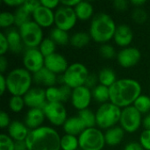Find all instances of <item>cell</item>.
I'll use <instances>...</instances> for the list:
<instances>
[{
    "label": "cell",
    "mask_w": 150,
    "mask_h": 150,
    "mask_svg": "<svg viewBox=\"0 0 150 150\" xmlns=\"http://www.w3.org/2000/svg\"><path fill=\"white\" fill-rule=\"evenodd\" d=\"M141 83L133 78L118 79L110 87V102L120 109L131 106L142 95Z\"/></svg>",
    "instance_id": "1"
},
{
    "label": "cell",
    "mask_w": 150,
    "mask_h": 150,
    "mask_svg": "<svg viewBox=\"0 0 150 150\" xmlns=\"http://www.w3.org/2000/svg\"><path fill=\"white\" fill-rule=\"evenodd\" d=\"M61 137L51 127L42 126L31 130L25 139L27 150H61Z\"/></svg>",
    "instance_id": "2"
},
{
    "label": "cell",
    "mask_w": 150,
    "mask_h": 150,
    "mask_svg": "<svg viewBox=\"0 0 150 150\" xmlns=\"http://www.w3.org/2000/svg\"><path fill=\"white\" fill-rule=\"evenodd\" d=\"M117 28L114 19L105 12H98L91 18L89 33L95 42L106 44L114 37Z\"/></svg>",
    "instance_id": "3"
},
{
    "label": "cell",
    "mask_w": 150,
    "mask_h": 150,
    "mask_svg": "<svg viewBox=\"0 0 150 150\" xmlns=\"http://www.w3.org/2000/svg\"><path fill=\"white\" fill-rule=\"evenodd\" d=\"M7 91L11 96L24 97L32 89L33 83V74L25 68H16L6 76Z\"/></svg>",
    "instance_id": "4"
},
{
    "label": "cell",
    "mask_w": 150,
    "mask_h": 150,
    "mask_svg": "<svg viewBox=\"0 0 150 150\" xmlns=\"http://www.w3.org/2000/svg\"><path fill=\"white\" fill-rule=\"evenodd\" d=\"M122 109L111 102L100 105L96 112L97 127L99 129L108 130L120 123Z\"/></svg>",
    "instance_id": "5"
},
{
    "label": "cell",
    "mask_w": 150,
    "mask_h": 150,
    "mask_svg": "<svg viewBox=\"0 0 150 150\" xmlns=\"http://www.w3.org/2000/svg\"><path fill=\"white\" fill-rule=\"evenodd\" d=\"M90 75L87 67L82 62L71 63L67 70L62 75V82L71 90L83 86Z\"/></svg>",
    "instance_id": "6"
},
{
    "label": "cell",
    "mask_w": 150,
    "mask_h": 150,
    "mask_svg": "<svg viewBox=\"0 0 150 150\" xmlns=\"http://www.w3.org/2000/svg\"><path fill=\"white\" fill-rule=\"evenodd\" d=\"M79 149L81 150H102L105 148V134L98 127L86 128L79 136Z\"/></svg>",
    "instance_id": "7"
},
{
    "label": "cell",
    "mask_w": 150,
    "mask_h": 150,
    "mask_svg": "<svg viewBox=\"0 0 150 150\" xmlns=\"http://www.w3.org/2000/svg\"><path fill=\"white\" fill-rule=\"evenodd\" d=\"M24 46L27 48L39 47L43 38V30L33 20L27 22L18 28Z\"/></svg>",
    "instance_id": "8"
},
{
    "label": "cell",
    "mask_w": 150,
    "mask_h": 150,
    "mask_svg": "<svg viewBox=\"0 0 150 150\" xmlns=\"http://www.w3.org/2000/svg\"><path fill=\"white\" fill-rule=\"evenodd\" d=\"M142 114L134 105L122 109L120 124L126 133L134 134L137 132L142 125Z\"/></svg>",
    "instance_id": "9"
},
{
    "label": "cell",
    "mask_w": 150,
    "mask_h": 150,
    "mask_svg": "<svg viewBox=\"0 0 150 150\" xmlns=\"http://www.w3.org/2000/svg\"><path fill=\"white\" fill-rule=\"evenodd\" d=\"M77 17L74 8L60 5L54 11V25L55 27L63 31L69 32L77 22Z\"/></svg>",
    "instance_id": "10"
},
{
    "label": "cell",
    "mask_w": 150,
    "mask_h": 150,
    "mask_svg": "<svg viewBox=\"0 0 150 150\" xmlns=\"http://www.w3.org/2000/svg\"><path fill=\"white\" fill-rule=\"evenodd\" d=\"M43 112L46 119L54 127H62L68 120L66 107L62 103H47Z\"/></svg>",
    "instance_id": "11"
},
{
    "label": "cell",
    "mask_w": 150,
    "mask_h": 150,
    "mask_svg": "<svg viewBox=\"0 0 150 150\" xmlns=\"http://www.w3.org/2000/svg\"><path fill=\"white\" fill-rule=\"evenodd\" d=\"M24 68L33 75L42 69L45 66V57L38 47L26 48L23 54Z\"/></svg>",
    "instance_id": "12"
},
{
    "label": "cell",
    "mask_w": 150,
    "mask_h": 150,
    "mask_svg": "<svg viewBox=\"0 0 150 150\" xmlns=\"http://www.w3.org/2000/svg\"><path fill=\"white\" fill-rule=\"evenodd\" d=\"M92 100L91 90L85 85L72 90L70 101L75 109L78 112L88 109Z\"/></svg>",
    "instance_id": "13"
},
{
    "label": "cell",
    "mask_w": 150,
    "mask_h": 150,
    "mask_svg": "<svg viewBox=\"0 0 150 150\" xmlns=\"http://www.w3.org/2000/svg\"><path fill=\"white\" fill-rule=\"evenodd\" d=\"M117 62L122 68L129 69L136 66L142 59L141 51L134 47L121 48L117 54Z\"/></svg>",
    "instance_id": "14"
},
{
    "label": "cell",
    "mask_w": 150,
    "mask_h": 150,
    "mask_svg": "<svg viewBox=\"0 0 150 150\" xmlns=\"http://www.w3.org/2000/svg\"><path fill=\"white\" fill-rule=\"evenodd\" d=\"M23 98L25 106L29 109H43L47 104L46 90L40 87H32V89L29 90V91L26 92Z\"/></svg>",
    "instance_id": "15"
},
{
    "label": "cell",
    "mask_w": 150,
    "mask_h": 150,
    "mask_svg": "<svg viewBox=\"0 0 150 150\" xmlns=\"http://www.w3.org/2000/svg\"><path fill=\"white\" fill-rule=\"evenodd\" d=\"M72 90L65 84L61 86H52L46 89V97L47 103L64 104L71 98Z\"/></svg>",
    "instance_id": "16"
},
{
    "label": "cell",
    "mask_w": 150,
    "mask_h": 150,
    "mask_svg": "<svg viewBox=\"0 0 150 150\" xmlns=\"http://www.w3.org/2000/svg\"><path fill=\"white\" fill-rule=\"evenodd\" d=\"M69 63L64 55L60 53H54L45 57V68L55 75H62L68 69Z\"/></svg>",
    "instance_id": "17"
},
{
    "label": "cell",
    "mask_w": 150,
    "mask_h": 150,
    "mask_svg": "<svg viewBox=\"0 0 150 150\" xmlns=\"http://www.w3.org/2000/svg\"><path fill=\"white\" fill-rule=\"evenodd\" d=\"M32 18L41 28H47L54 24V11L40 4L32 14Z\"/></svg>",
    "instance_id": "18"
},
{
    "label": "cell",
    "mask_w": 150,
    "mask_h": 150,
    "mask_svg": "<svg viewBox=\"0 0 150 150\" xmlns=\"http://www.w3.org/2000/svg\"><path fill=\"white\" fill-rule=\"evenodd\" d=\"M113 40L117 46L122 48L129 47L134 40V32L131 26L127 24H120L117 25Z\"/></svg>",
    "instance_id": "19"
},
{
    "label": "cell",
    "mask_w": 150,
    "mask_h": 150,
    "mask_svg": "<svg viewBox=\"0 0 150 150\" xmlns=\"http://www.w3.org/2000/svg\"><path fill=\"white\" fill-rule=\"evenodd\" d=\"M45 120L46 116L43 112V109H29L25 116L24 123L31 131L42 127Z\"/></svg>",
    "instance_id": "20"
},
{
    "label": "cell",
    "mask_w": 150,
    "mask_h": 150,
    "mask_svg": "<svg viewBox=\"0 0 150 150\" xmlns=\"http://www.w3.org/2000/svg\"><path fill=\"white\" fill-rule=\"evenodd\" d=\"M33 83L39 86H44L47 88L55 86L56 83L58 82L57 75L54 74L45 67L38 71L37 73L33 75Z\"/></svg>",
    "instance_id": "21"
},
{
    "label": "cell",
    "mask_w": 150,
    "mask_h": 150,
    "mask_svg": "<svg viewBox=\"0 0 150 150\" xmlns=\"http://www.w3.org/2000/svg\"><path fill=\"white\" fill-rule=\"evenodd\" d=\"M7 131H8V135L14 142L25 141L30 132V130L25 126V124L18 120L11 121V123L7 128Z\"/></svg>",
    "instance_id": "22"
},
{
    "label": "cell",
    "mask_w": 150,
    "mask_h": 150,
    "mask_svg": "<svg viewBox=\"0 0 150 150\" xmlns=\"http://www.w3.org/2000/svg\"><path fill=\"white\" fill-rule=\"evenodd\" d=\"M62 128L66 134L78 137L86 129V127L78 116H72L68 118V120L62 126Z\"/></svg>",
    "instance_id": "23"
},
{
    "label": "cell",
    "mask_w": 150,
    "mask_h": 150,
    "mask_svg": "<svg viewBox=\"0 0 150 150\" xmlns=\"http://www.w3.org/2000/svg\"><path fill=\"white\" fill-rule=\"evenodd\" d=\"M8 43H9V49L11 53L18 54L23 49V41L18 32V29H15L13 27L7 30L5 33Z\"/></svg>",
    "instance_id": "24"
},
{
    "label": "cell",
    "mask_w": 150,
    "mask_h": 150,
    "mask_svg": "<svg viewBox=\"0 0 150 150\" xmlns=\"http://www.w3.org/2000/svg\"><path fill=\"white\" fill-rule=\"evenodd\" d=\"M125 133L126 132L122 129V127L118 126L106 130L105 133V144L111 147H115L120 145L125 137Z\"/></svg>",
    "instance_id": "25"
},
{
    "label": "cell",
    "mask_w": 150,
    "mask_h": 150,
    "mask_svg": "<svg viewBox=\"0 0 150 150\" xmlns=\"http://www.w3.org/2000/svg\"><path fill=\"white\" fill-rule=\"evenodd\" d=\"M76 15L79 20L86 21L94 17V7L87 1H80L74 8Z\"/></svg>",
    "instance_id": "26"
},
{
    "label": "cell",
    "mask_w": 150,
    "mask_h": 150,
    "mask_svg": "<svg viewBox=\"0 0 150 150\" xmlns=\"http://www.w3.org/2000/svg\"><path fill=\"white\" fill-rule=\"evenodd\" d=\"M98 76L99 84H102L108 88H110L118 80L115 71L112 69L108 68V67L103 68L99 71Z\"/></svg>",
    "instance_id": "27"
},
{
    "label": "cell",
    "mask_w": 150,
    "mask_h": 150,
    "mask_svg": "<svg viewBox=\"0 0 150 150\" xmlns=\"http://www.w3.org/2000/svg\"><path fill=\"white\" fill-rule=\"evenodd\" d=\"M92 99L101 105L110 102V88L102 84H98L91 90Z\"/></svg>",
    "instance_id": "28"
},
{
    "label": "cell",
    "mask_w": 150,
    "mask_h": 150,
    "mask_svg": "<svg viewBox=\"0 0 150 150\" xmlns=\"http://www.w3.org/2000/svg\"><path fill=\"white\" fill-rule=\"evenodd\" d=\"M49 38L57 46H66L70 42V36L69 35V33L57 27H54L50 31Z\"/></svg>",
    "instance_id": "29"
},
{
    "label": "cell",
    "mask_w": 150,
    "mask_h": 150,
    "mask_svg": "<svg viewBox=\"0 0 150 150\" xmlns=\"http://www.w3.org/2000/svg\"><path fill=\"white\" fill-rule=\"evenodd\" d=\"M91 40L89 33L86 32H76L70 36L69 44L76 48H82L86 47Z\"/></svg>",
    "instance_id": "30"
},
{
    "label": "cell",
    "mask_w": 150,
    "mask_h": 150,
    "mask_svg": "<svg viewBox=\"0 0 150 150\" xmlns=\"http://www.w3.org/2000/svg\"><path fill=\"white\" fill-rule=\"evenodd\" d=\"M77 116L84 123L86 128H91V127H97L96 112H94L92 110L88 108V109L80 111V112H78Z\"/></svg>",
    "instance_id": "31"
},
{
    "label": "cell",
    "mask_w": 150,
    "mask_h": 150,
    "mask_svg": "<svg viewBox=\"0 0 150 150\" xmlns=\"http://www.w3.org/2000/svg\"><path fill=\"white\" fill-rule=\"evenodd\" d=\"M79 141L77 136L64 134L61 137V150H77Z\"/></svg>",
    "instance_id": "32"
},
{
    "label": "cell",
    "mask_w": 150,
    "mask_h": 150,
    "mask_svg": "<svg viewBox=\"0 0 150 150\" xmlns=\"http://www.w3.org/2000/svg\"><path fill=\"white\" fill-rule=\"evenodd\" d=\"M14 16H15V25L18 28L32 20V14L29 13L22 5L16 9L14 12Z\"/></svg>",
    "instance_id": "33"
},
{
    "label": "cell",
    "mask_w": 150,
    "mask_h": 150,
    "mask_svg": "<svg viewBox=\"0 0 150 150\" xmlns=\"http://www.w3.org/2000/svg\"><path fill=\"white\" fill-rule=\"evenodd\" d=\"M133 105L142 114H149L150 112V97L142 94L135 100Z\"/></svg>",
    "instance_id": "34"
},
{
    "label": "cell",
    "mask_w": 150,
    "mask_h": 150,
    "mask_svg": "<svg viewBox=\"0 0 150 150\" xmlns=\"http://www.w3.org/2000/svg\"><path fill=\"white\" fill-rule=\"evenodd\" d=\"M56 44L48 37V38H45L42 42L40 43V45L39 46V50L40 51V53L43 54L44 57H47L54 53L55 52V49H56Z\"/></svg>",
    "instance_id": "35"
},
{
    "label": "cell",
    "mask_w": 150,
    "mask_h": 150,
    "mask_svg": "<svg viewBox=\"0 0 150 150\" xmlns=\"http://www.w3.org/2000/svg\"><path fill=\"white\" fill-rule=\"evenodd\" d=\"M25 106V103L23 97L20 96H11L9 100V108L12 112L18 113L20 112L24 107Z\"/></svg>",
    "instance_id": "36"
},
{
    "label": "cell",
    "mask_w": 150,
    "mask_h": 150,
    "mask_svg": "<svg viewBox=\"0 0 150 150\" xmlns=\"http://www.w3.org/2000/svg\"><path fill=\"white\" fill-rule=\"evenodd\" d=\"M15 24L14 13L4 11L0 13V26L2 28L10 29Z\"/></svg>",
    "instance_id": "37"
},
{
    "label": "cell",
    "mask_w": 150,
    "mask_h": 150,
    "mask_svg": "<svg viewBox=\"0 0 150 150\" xmlns=\"http://www.w3.org/2000/svg\"><path fill=\"white\" fill-rule=\"evenodd\" d=\"M99 54L100 55L106 60H112L115 57H117V54L116 50L114 48L113 46H112L111 44H103L100 46L99 48Z\"/></svg>",
    "instance_id": "38"
},
{
    "label": "cell",
    "mask_w": 150,
    "mask_h": 150,
    "mask_svg": "<svg viewBox=\"0 0 150 150\" xmlns=\"http://www.w3.org/2000/svg\"><path fill=\"white\" fill-rule=\"evenodd\" d=\"M131 16L133 20L137 24H144L149 18L148 12L143 8H134Z\"/></svg>",
    "instance_id": "39"
},
{
    "label": "cell",
    "mask_w": 150,
    "mask_h": 150,
    "mask_svg": "<svg viewBox=\"0 0 150 150\" xmlns=\"http://www.w3.org/2000/svg\"><path fill=\"white\" fill-rule=\"evenodd\" d=\"M0 150H15V142L6 134H0Z\"/></svg>",
    "instance_id": "40"
},
{
    "label": "cell",
    "mask_w": 150,
    "mask_h": 150,
    "mask_svg": "<svg viewBox=\"0 0 150 150\" xmlns=\"http://www.w3.org/2000/svg\"><path fill=\"white\" fill-rule=\"evenodd\" d=\"M139 142L144 150H150V130H144L140 134Z\"/></svg>",
    "instance_id": "41"
},
{
    "label": "cell",
    "mask_w": 150,
    "mask_h": 150,
    "mask_svg": "<svg viewBox=\"0 0 150 150\" xmlns=\"http://www.w3.org/2000/svg\"><path fill=\"white\" fill-rule=\"evenodd\" d=\"M41 3L40 1H37V0H31V1H25L23 4V7L31 14H33L34 12V11L40 6Z\"/></svg>",
    "instance_id": "42"
},
{
    "label": "cell",
    "mask_w": 150,
    "mask_h": 150,
    "mask_svg": "<svg viewBox=\"0 0 150 150\" xmlns=\"http://www.w3.org/2000/svg\"><path fill=\"white\" fill-rule=\"evenodd\" d=\"M8 51H10V49L6 35L4 33H0V54L4 55Z\"/></svg>",
    "instance_id": "43"
},
{
    "label": "cell",
    "mask_w": 150,
    "mask_h": 150,
    "mask_svg": "<svg viewBox=\"0 0 150 150\" xmlns=\"http://www.w3.org/2000/svg\"><path fill=\"white\" fill-rule=\"evenodd\" d=\"M98 76L96 74H90L87 77V80L85 82V86L87 88H89L90 90H92L93 88H95L98 84Z\"/></svg>",
    "instance_id": "44"
},
{
    "label": "cell",
    "mask_w": 150,
    "mask_h": 150,
    "mask_svg": "<svg viewBox=\"0 0 150 150\" xmlns=\"http://www.w3.org/2000/svg\"><path fill=\"white\" fill-rule=\"evenodd\" d=\"M130 2L127 0H115L112 3L113 8L118 11H125L128 9Z\"/></svg>",
    "instance_id": "45"
},
{
    "label": "cell",
    "mask_w": 150,
    "mask_h": 150,
    "mask_svg": "<svg viewBox=\"0 0 150 150\" xmlns=\"http://www.w3.org/2000/svg\"><path fill=\"white\" fill-rule=\"evenodd\" d=\"M11 123V121L9 114L6 112L2 111L0 112V127L2 129L8 128V127L10 126Z\"/></svg>",
    "instance_id": "46"
},
{
    "label": "cell",
    "mask_w": 150,
    "mask_h": 150,
    "mask_svg": "<svg viewBox=\"0 0 150 150\" xmlns=\"http://www.w3.org/2000/svg\"><path fill=\"white\" fill-rule=\"evenodd\" d=\"M41 4L50 10H54V9H57L60 5H61V1L58 0H42L40 1Z\"/></svg>",
    "instance_id": "47"
},
{
    "label": "cell",
    "mask_w": 150,
    "mask_h": 150,
    "mask_svg": "<svg viewBox=\"0 0 150 150\" xmlns=\"http://www.w3.org/2000/svg\"><path fill=\"white\" fill-rule=\"evenodd\" d=\"M24 2L25 1H22V0H3V3L5 5L10 6V7H16V9L23 5Z\"/></svg>",
    "instance_id": "48"
},
{
    "label": "cell",
    "mask_w": 150,
    "mask_h": 150,
    "mask_svg": "<svg viewBox=\"0 0 150 150\" xmlns=\"http://www.w3.org/2000/svg\"><path fill=\"white\" fill-rule=\"evenodd\" d=\"M123 150H144L142 148V146L140 144V142H132L127 143L124 149Z\"/></svg>",
    "instance_id": "49"
},
{
    "label": "cell",
    "mask_w": 150,
    "mask_h": 150,
    "mask_svg": "<svg viewBox=\"0 0 150 150\" xmlns=\"http://www.w3.org/2000/svg\"><path fill=\"white\" fill-rule=\"evenodd\" d=\"M6 91H7L6 76L4 74H0V95L3 96Z\"/></svg>",
    "instance_id": "50"
},
{
    "label": "cell",
    "mask_w": 150,
    "mask_h": 150,
    "mask_svg": "<svg viewBox=\"0 0 150 150\" xmlns=\"http://www.w3.org/2000/svg\"><path fill=\"white\" fill-rule=\"evenodd\" d=\"M7 68H8V61L4 55H1L0 56V72H1V74H4Z\"/></svg>",
    "instance_id": "51"
},
{
    "label": "cell",
    "mask_w": 150,
    "mask_h": 150,
    "mask_svg": "<svg viewBox=\"0 0 150 150\" xmlns=\"http://www.w3.org/2000/svg\"><path fill=\"white\" fill-rule=\"evenodd\" d=\"M80 0H64V1H61V4L67 6V7L75 8L78 4Z\"/></svg>",
    "instance_id": "52"
},
{
    "label": "cell",
    "mask_w": 150,
    "mask_h": 150,
    "mask_svg": "<svg viewBox=\"0 0 150 150\" xmlns=\"http://www.w3.org/2000/svg\"><path fill=\"white\" fill-rule=\"evenodd\" d=\"M15 150H27L25 141L15 142Z\"/></svg>",
    "instance_id": "53"
},
{
    "label": "cell",
    "mask_w": 150,
    "mask_h": 150,
    "mask_svg": "<svg viewBox=\"0 0 150 150\" xmlns=\"http://www.w3.org/2000/svg\"><path fill=\"white\" fill-rule=\"evenodd\" d=\"M147 2L145 0H131L130 4H132L134 8H142L143 5H145Z\"/></svg>",
    "instance_id": "54"
},
{
    "label": "cell",
    "mask_w": 150,
    "mask_h": 150,
    "mask_svg": "<svg viewBox=\"0 0 150 150\" xmlns=\"http://www.w3.org/2000/svg\"><path fill=\"white\" fill-rule=\"evenodd\" d=\"M142 125L146 130H150V113L147 114L142 120Z\"/></svg>",
    "instance_id": "55"
}]
</instances>
